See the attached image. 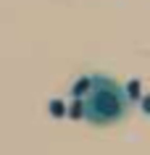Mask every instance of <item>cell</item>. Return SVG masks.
<instances>
[{
  "instance_id": "cell-1",
  "label": "cell",
  "mask_w": 150,
  "mask_h": 155,
  "mask_svg": "<svg viewBox=\"0 0 150 155\" xmlns=\"http://www.w3.org/2000/svg\"><path fill=\"white\" fill-rule=\"evenodd\" d=\"M76 95V116L90 126H116L126 118L132 97L121 84L108 74L82 76L74 87Z\"/></svg>"
}]
</instances>
